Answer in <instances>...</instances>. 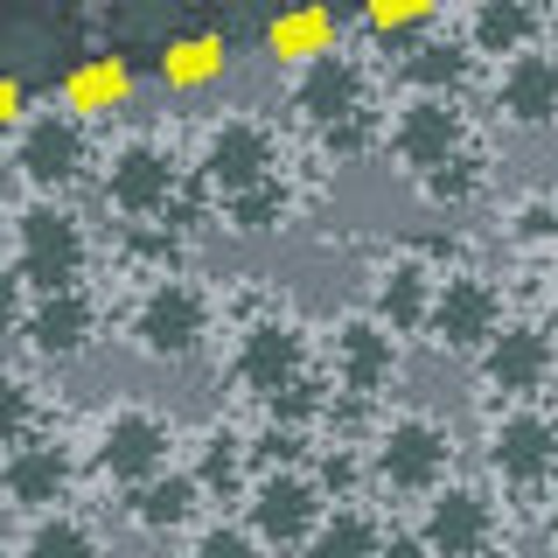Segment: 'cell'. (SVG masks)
<instances>
[{
	"mask_svg": "<svg viewBox=\"0 0 558 558\" xmlns=\"http://www.w3.org/2000/svg\"><path fill=\"white\" fill-rule=\"evenodd\" d=\"M371 475L391 496H418L426 502L433 488H447L453 475V433L433 412H391L371 440Z\"/></svg>",
	"mask_w": 558,
	"mask_h": 558,
	"instance_id": "7a4b0ae2",
	"label": "cell"
},
{
	"mask_svg": "<svg viewBox=\"0 0 558 558\" xmlns=\"http://www.w3.org/2000/svg\"><path fill=\"white\" fill-rule=\"evenodd\" d=\"M119 98H126V70H119L112 57L84 63L77 77L63 84V112H98V105H119Z\"/></svg>",
	"mask_w": 558,
	"mask_h": 558,
	"instance_id": "f1b7e54d",
	"label": "cell"
},
{
	"mask_svg": "<svg viewBox=\"0 0 558 558\" xmlns=\"http://www.w3.org/2000/svg\"><path fill=\"white\" fill-rule=\"evenodd\" d=\"M14 112H22V84H14V77H0V126H8Z\"/></svg>",
	"mask_w": 558,
	"mask_h": 558,
	"instance_id": "d590c367",
	"label": "cell"
},
{
	"mask_svg": "<svg viewBox=\"0 0 558 558\" xmlns=\"http://www.w3.org/2000/svg\"><path fill=\"white\" fill-rule=\"evenodd\" d=\"M551 384H558V377H551Z\"/></svg>",
	"mask_w": 558,
	"mask_h": 558,
	"instance_id": "f35d334b",
	"label": "cell"
},
{
	"mask_svg": "<svg viewBox=\"0 0 558 558\" xmlns=\"http://www.w3.org/2000/svg\"><path fill=\"white\" fill-rule=\"evenodd\" d=\"M209 328H217V307H209V293L196 279H182V272H161L126 314L133 349L154 356V363H189L209 342Z\"/></svg>",
	"mask_w": 558,
	"mask_h": 558,
	"instance_id": "6da1fadb",
	"label": "cell"
},
{
	"mask_svg": "<svg viewBox=\"0 0 558 558\" xmlns=\"http://www.w3.org/2000/svg\"><path fill=\"white\" fill-rule=\"evenodd\" d=\"M475 371H482V391L510 398V405H531V398L558 377V342L537 322H502L496 342L475 356Z\"/></svg>",
	"mask_w": 558,
	"mask_h": 558,
	"instance_id": "4fadbf2b",
	"label": "cell"
},
{
	"mask_svg": "<svg viewBox=\"0 0 558 558\" xmlns=\"http://www.w3.org/2000/svg\"><path fill=\"white\" fill-rule=\"evenodd\" d=\"M502 238L523 244V252L558 244V189H523V196L502 209Z\"/></svg>",
	"mask_w": 558,
	"mask_h": 558,
	"instance_id": "484cf974",
	"label": "cell"
},
{
	"mask_svg": "<svg viewBox=\"0 0 558 558\" xmlns=\"http://www.w3.org/2000/svg\"><path fill=\"white\" fill-rule=\"evenodd\" d=\"M551 314H558V301H551Z\"/></svg>",
	"mask_w": 558,
	"mask_h": 558,
	"instance_id": "74e56055",
	"label": "cell"
},
{
	"mask_svg": "<svg viewBox=\"0 0 558 558\" xmlns=\"http://www.w3.org/2000/svg\"><path fill=\"white\" fill-rule=\"evenodd\" d=\"M328 371H336V384H342L349 398L391 391V377H398V336L384 322H371V314H349L336 336H328Z\"/></svg>",
	"mask_w": 558,
	"mask_h": 558,
	"instance_id": "2e32d148",
	"label": "cell"
},
{
	"mask_svg": "<svg viewBox=\"0 0 558 558\" xmlns=\"http://www.w3.org/2000/svg\"><path fill=\"white\" fill-rule=\"evenodd\" d=\"M433 287H440V272L426 266V258H391V266H377L371 279V322H384L391 336H426V307H433Z\"/></svg>",
	"mask_w": 558,
	"mask_h": 558,
	"instance_id": "ac0fdd59",
	"label": "cell"
},
{
	"mask_svg": "<svg viewBox=\"0 0 558 558\" xmlns=\"http://www.w3.org/2000/svg\"><path fill=\"white\" fill-rule=\"evenodd\" d=\"M189 482L203 488V496H231V488L244 482V440L231 426H209L196 453H189Z\"/></svg>",
	"mask_w": 558,
	"mask_h": 558,
	"instance_id": "cb8c5ba5",
	"label": "cell"
},
{
	"mask_svg": "<svg viewBox=\"0 0 558 558\" xmlns=\"http://www.w3.org/2000/svg\"><path fill=\"white\" fill-rule=\"evenodd\" d=\"M28 412H35L28 384L14 377V371H0V447H22V433H28Z\"/></svg>",
	"mask_w": 558,
	"mask_h": 558,
	"instance_id": "1f68e13d",
	"label": "cell"
},
{
	"mask_svg": "<svg viewBox=\"0 0 558 558\" xmlns=\"http://www.w3.org/2000/svg\"><path fill=\"white\" fill-rule=\"evenodd\" d=\"M412 537L426 545V558H496L502 545V510L482 482H447L426 496Z\"/></svg>",
	"mask_w": 558,
	"mask_h": 558,
	"instance_id": "277c9868",
	"label": "cell"
},
{
	"mask_svg": "<svg viewBox=\"0 0 558 558\" xmlns=\"http://www.w3.org/2000/svg\"><path fill=\"white\" fill-rule=\"evenodd\" d=\"M14 168L28 174L43 196H57V189H70L84 168H92V140H84V119L77 112H35L22 126V147H14Z\"/></svg>",
	"mask_w": 558,
	"mask_h": 558,
	"instance_id": "9a60e30c",
	"label": "cell"
},
{
	"mask_svg": "<svg viewBox=\"0 0 558 558\" xmlns=\"http://www.w3.org/2000/svg\"><path fill=\"white\" fill-rule=\"evenodd\" d=\"M496 112L523 133L558 126V49L551 43L523 49V57H510L496 70Z\"/></svg>",
	"mask_w": 558,
	"mask_h": 558,
	"instance_id": "e0dca14e",
	"label": "cell"
},
{
	"mask_svg": "<svg viewBox=\"0 0 558 558\" xmlns=\"http://www.w3.org/2000/svg\"><path fill=\"white\" fill-rule=\"evenodd\" d=\"M22 287H28L22 272H14V266H0V336H8L14 322H28V301H22Z\"/></svg>",
	"mask_w": 558,
	"mask_h": 558,
	"instance_id": "836d02e7",
	"label": "cell"
},
{
	"mask_svg": "<svg viewBox=\"0 0 558 558\" xmlns=\"http://www.w3.org/2000/svg\"><path fill=\"white\" fill-rule=\"evenodd\" d=\"M384 551V517L363 502H336L307 537V558H377Z\"/></svg>",
	"mask_w": 558,
	"mask_h": 558,
	"instance_id": "603a6c76",
	"label": "cell"
},
{
	"mask_svg": "<svg viewBox=\"0 0 558 558\" xmlns=\"http://www.w3.org/2000/svg\"><path fill=\"white\" fill-rule=\"evenodd\" d=\"M22 558H98V537H92V523H84V517L49 510V517L22 537Z\"/></svg>",
	"mask_w": 558,
	"mask_h": 558,
	"instance_id": "4316f807",
	"label": "cell"
},
{
	"mask_svg": "<svg viewBox=\"0 0 558 558\" xmlns=\"http://www.w3.org/2000/svg\"><path fill=\"white\" fill-rule=\"evenodd\" d=\"M545 502H551V510H545V537H551V545H558V488H551Z\"/></svg>",
	"mask_w": 558,
	"mask_h": 558,
	"instance_id": "8d00e7d4",
	"label": "cell"
},
{
	"mask_svg": "<svg viewBox=\"0 0 558 558\" xmlns=\"http://www.w3.org/2000/svg\"><path fill=\"white\" fill-rule=\"evenodd\" d=\"M482 461L510 488H551L558 482V418L545 405H502L482 433Z\"/></svg>",
	"mask_w": 558,
	"mask_h": 558,
	"instance_id": "5b68a950",
	"label": "cell"
},
{
	"mask_svg": "<svg viewBox=\"0 0 558 558\" xmlns=\"http://www.w3.org/2000/svg\"><path fill=\"white\" fill-rule=\"evenodd\" d=\"M468 43H418L412 49V63H405V77H412V92H426V98H453L461 92V77H468Z\"/></svg>",
	"mask_w": 558,
	"mask_h": 558,
	"instance_id": "d4e9b609",
	"label": "cell"
},
{
	"mask_svg": "<svg viewBox=\"0 0 558 558\" xmlns=\"http://www.w3.org/2000/svg\"><path fill=\"white\" fill-rule=\"evenodd\" d=\"M322 517H328L322 482L301 475V468H266V475L252 482V502H244V531L272 551H293V545L307 551V537H314Z\"/></svg>",
	"mask_w": 558,
	"mask_h": 558,
	"instance_id": "30bf717a",
	"label": "cell"
},
{
	"mask_svg": "<svg viewBox=\"0 0 558 558\" xmlns=\"http://www.w3.org/2000/svg\"><path fill=\"white\" fill-rule=\"evenodd\" d=\"M63 488H70V453L57 440H22L0 461V496L14 510H49V502H63Z\"/></svg>",
	"mask_w": 558,
	"mask_h": 558,
	"instance_id": "ffe728a7",
	"label": "cell"
},
{
	"mask_svg": "<svg viewBox=\"0 0 558 558\" xmlns=\"http://www.w3.org/2000/svg\"><path fill=\"white\" fill-rule=\"evenodd\" d=\"M384 147H391V161L405 168L412 182H426L433 168H447L453 154L468 147L461 98H426V92H412V98L391 112V133H384Z\"/></svg>",
	"mask_w": 558,
	"mask_h": 558,
	"instance_id": "8fae6325",
	"label": "cell"
},
{
	"mask_svg": "<svg viewBox=\"0 0 558 558\" xmlns=\"http://www.w3.org/2000/svg\"><path fill=\"white\" fill-rule=\"evenodd\" d=\"M189 558H266V545H258L244 523H203L196 545H189Z\"/></svg>",
	"mask_w": 558,
	"mask_h": 558,
	"instance_id": "4dcf8cb0",
	"label": "cell"
},
{
	"mask_svg": "<svg viewBox=\"0 0 558 558\" xmlns=\"http://www.w3.org/2000/svg\"><path fill=\"white\" fill-rule=\"evenodd\" d=\"M174 189H182V168H174V154L161 140H119L112 154H105V196L112 209H126V217H161L174 203Z\"/></svg>",
	"mask_w": 558,
	"mask_h": 558,
	"instance_id": "5bb4252c",
	"label": "cell"
},
{
	"mask_svg": "<svg viewBox=\"0 0 558 558\" xmlns=\"http://www.w3.org/2000/svg\"><path fill=\"white\" fill-rule=\"evenodd\" d=\"M537 35H545V14L523 8V0H482L475 14H468V57H523V49H537Z\"/></svg>",
	"mask_w": 558,
	"mask_h": 558,
	"instance_id": "44dd1931",
	"label": "cell"
},
{
	"mask_svg": "<svg viewBox=\"0 0 558 558\" xmlns=\"http://www.w3.org/2000/svg\"><path fill=\"white\" fill-rule=\"evenodd\" d=\"M287 209H293L287 174H272V182H258V189H244V196L223 203V217H231V231H279V223H287Z\"/></svg>",
	"mask_w": 558,
	"mask_h": 558,
	"instance_id": "83f0119b",
	"label": "cell"
},
{
	"mask_svg": "<svg viewBox=\"0 0 558 558\" xmlns=\"http://www.w3.org/2000/svg\"><path fill=\"white\" fill-rule=\"evenodd\" d=\"M161 70L174 84H203L209 70H217V43H174L168 57H161Z\"/></svg>",
	"mask_w": 558,
	"mask_h": 558,
	"instance_id": "d6a6232c",
	"label": "cell"
},
{
	"mask_svg": "<svg viewBox=\"0 0 558 558\" xmlns=\"http://www.w3.org/2000/svg\"><path fill=\"white\" fill-rule=\"evenodd\" d=\"M377 558H426V545H418L412 531H384V551Z\"/></svg>",
	"mask_w": 558,
	"mask_h": 558,
	"instance_id": "e575fe53",
	"label": "cell"
},
{
	"mask_svg": "<svg viewBox=\"0 0 558 558\" xmlns=\"http://www.w3.org/2000/svg\"><path fill=\"white\" fill-rule=\"evenodd\" d=\"M482 182H488V161H482V154H475V147H461V154H453V161H447V168H433V174H426V182H418V189H426V196H433V203H447V209H461L468 196H482Z\"/></svg>",
	"mask_w": 558,
	"mask_h": 558,
	"instance_id": "f546056e",
	"label": "cell"
},
{
	"mask_svg": "<svg viewBox=\"0 0 558 558\" xmlns=\"http://www.w3.org/2000/svg\"><path fill=\"white\" fill-rule=\"evenodd\" d=\"M287 98H293V112H301L307 126L336 133V126H349V119L371 112V77H363V63L349 57L342 43H328V49H314L307 63H293Z\"/></svg>",
	"mask_w": 558,
	"mask_h": 558,
	"instance_id": "9c48e42d",
	"label": "cell"
},
{
	"mask_svg": "<svg viewBox=\"0 0 558 558\" xmlns=\"http://www.w3.org/2000/svg\"><path fill=\"white\" fill-rule=\"evenodd\" d=\"M502 322H510V314H502V287L488 272H440L433 307H426V342L433 349H447V356H482Z\"/></svg>",
	"mask_w": 558,
	"mask_h": 558,
	"instance_id": "8992f818",
	"label": "cell"
},
{
	"mask_svg": "<svg viewBox=\"0 0 558 558\" xmlns=\"http://www.w3.org/2000/svg\"><path fill=\"white\" fill-rule=\"evenodd\" d=\"M22 336L35 356H84L98 336V301L84 287H70V293H43V301L28 307V322H22Z\"/></svg>",
	"mask_w": 558,
	"mask_h": 558,
	"instance_id": "d6986e66",
	"label": "cell"
},
{
	"mask_svg": "<svg viewBox=\"0 0 558 558\" xmlns=\"http://www.w3.org/2000/svg\"><path fill=\"white\" fill-rule=\"evenodd\" d=\"M196 502H203V488L189 482V468H168V475H154V482L133 488L126 517H133L147 537H161V531H182V523L196 517Z\"/></svg>",
	"mask_w": 558,
	"mask_h": 558,
	"instance_id": "7402d4cb",
	"label": "cell"
},
{
	"mask_svg": "<svg viewBox=\"0 0 558 558\" xmlns=\"http://www.w3.org/2000/svg\"><path fill=\"white\" fill-rule=\"evenodd\" d=\"M231 377L258 398H287L307 384V328L287 322V314H266L238 336V356H231Z\"/></svg>",
	"mask_w": 558,
	"mask_h": 558,
	"instance_id": "7c38bea8",
	"label": "cell"
},
{
	"mask_svg": "<svg viewBox=\"0 0 558 558\" xmlns=\"http://www.w3.org/2000/svg\"><path fill=\"white\" fill-rule=\"evenodd\" d=\"M168 447H174V426L154 405H112L98 418V440H92V461L105 482L119 488H140L154 475H168Z\"/></svg>",
	"mask_w": 558,
	"mask_h": 558,
	"instance_id": "52a82bcc",
	"label": "cell"
},
{
	"mask_svg": "<svg viewBox=\"0 0 558 558\" xmlns=\"http://www.w3.org/2000/svg\"><path fill=\"white\" fill-rule=\"evenodd\" d=\"M279 174V133L258 112H223L217 126L203 133V182L217 189L223 203L244 196V189L272 182Z\"/></svg>",
	"mask_w": 558,
	"mask_h": 558,
	"instance_id": "ba28073f",
	"label": "cell"
},
{
	"mask_svg": "<svg viewBox=\"0 0 558 558\" xmlns=\"http://www.w3.org/2000/svg\"><path fill=\"white\" fill-rule=\"evenodd\" d=\"M84 266H92V238H84L77 209L43 196L22 209V223H14V272L35 279L43 293H70L84 279Z\"/></svg>",
	"mask_w": 558,
	"mask_h": 558,
	"instance_id": "3957f363",
	"label": "cell"
}]
</instances>
